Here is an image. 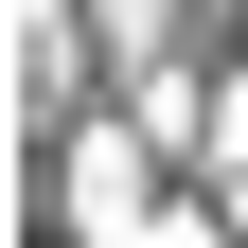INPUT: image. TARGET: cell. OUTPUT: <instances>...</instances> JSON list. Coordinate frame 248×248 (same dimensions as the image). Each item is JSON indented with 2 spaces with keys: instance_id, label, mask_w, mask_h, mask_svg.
Returning <instances> with one entry per match:
<instances>
[{
  "instance_id": "cell-1",
  "label": "cell",
  "mask_w": 248,
  "mask_h": 248,
  "mask_svg": "<svg viewBox=\"0 0 248 248\" xmlns=\"http://www.w3.org/2000/svg\"><path fill=\"white\" fill-rule=\"evenodd\" d=\"M107 36H124V53H142V36H160V0H107Z\"/></svg>"
}]
</instances>
